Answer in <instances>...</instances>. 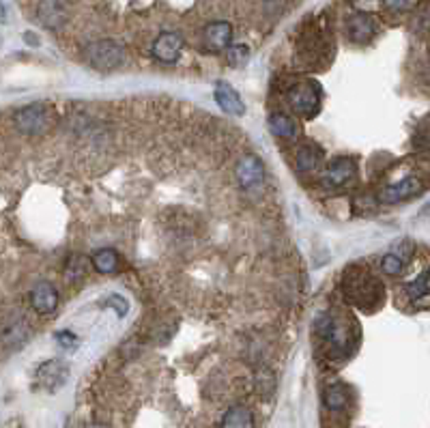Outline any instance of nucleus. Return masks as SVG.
<instances>
[{
  "instance_id": "obj_26",
  "label": "nucleus",
  "mask_w": 430,
  "mask_h": 428,
  "mask_svg": "<svg viewBox=\"0 0 430 428\" xmlns=\"http://www.w3.org/2000/svg\"><path fill=\"white\" fill-rule=\"evenodd\" d=\"M86 428H110V426H105V424H88Z\"/></svg>"
},
{
  "instance_id": "obj_17",
  "label": "nucleus",
  "mask_w": 430,
  "mask_h": 428,
  "mask_svg": "<svg viewBox=\"0 0 430 428\" xmlns=\"http://www.w3.org/2000/svg\"><path fill=\"white\" fill-rule=\"evenodd\" d=\"M269 129L280 138L297 136V123L289 115H282V112H274L272 117H269Z\"/></svg>"
},
{
  "instance_id": "obj_20",
  "label": "nucleus",
  "mask_w": 430,
  "mask_h": 428,
  "mask_svg": "<svg viewBox=\"0 0 430 428\" xmlns=\"http://www.w3.org/2000/svg\"><path fill=\"white\" fill-rule=\"evenodd\" d=\"M347 403H349V396H347V392H344L342 386H330L327 388V392H325V405H327V409L342 411L347 407Z\"/></svg>"
},
{
  "instance_id": "obj_8",
  "label": "nucleus",
  "mask_w": 430,
  "mask_h": 428,
  "mask_svg": "<svg viewBox=\"0 0 430 428\" xmlns=\"http://www.w3.org/2000/svg\"><path fill=\"white\" fill-rule=\"evenodd\" d=\"M213 97H215V103H218L226 115H235V117L245 115V103H243L241 95L231 84L218 82V84H215Z\"/></svg>"
},
{
  "instance_id": "obj_24",
  "label": "nucleus",
  "mask_w": 430,
  "mask_h": 428,
  "mask_svg": "<svg viewBox=\"0 0 430 428\" xmlns=\"http://www.w3.org/2000/svg\"><path fill=\"white\" fill-rule=\"evenodd\" d=\"M105 306H108V308H115L119 316H125V314H127V310H129L127 299H125V297H121V295H110V297H108V301H105Z\"/></svg>"
},
{
  "instance_id": "obj_21",
  "label": "nucleus",
  "mask_w": 430,
  "mask_h": 428,
  "mask_svg": "<svg viewBox=\"0 0 430 428\" xmlns=\"http://www.w3.org/2000/svg\"><path fill=\"white\" fill-rule=\"evenodd\" d=\"M248 59H250V47L245 43H235L226 50V61L233 67H241Z\"/></svg>"
},
{
  "instance_id": "obj_5",
  "label": "nucleus",
  "mask_w": 430,
  "mask_h": 428,
  "mask_svg": "<svg viewBox=\"0 0 430 428\" xmlns=\"http://www.w3.org/2000/svg\"><path fill=\"white\" fill-rule=\"evenodd\" d=\"M47 123H50V112L41 103H30L26 108L18 110L16 115V127L22 134H41L47 129Z\"/></svg>"
},
{
  "instance_id": "obj_1",
  "label": "nucleus",
  "mask_w": 430,
  "mask_h": 428,
  "mask_svg": "<svg viewBox=\"0 0 430 428\" xmlns=\"http://www.w3.org/2000/svg\"><path fill=\"white\" fill-rule=\"evenodd\" d=\"M84 57L95 69L108 71V69H117L125 63V50L112 39H99L86 45Z\"/></svg>"
},
{
  "instance_id": "obj_25",
  "label": "nucleus",
  "mask_w": 430,
  "mask_h": 428,
  "mask_svg": "<svg viewBox=\"0 0 430 428\" xmlns=\"http://www.w3.org/2000/svg\"><path fill=\"white\" fill-rule=\"evenodd\" d=\"M57 342H59L63 349H74L76 342H78V338H76L74 332H69V330H61V332H57Z\"/></svg>"
},
{
  "instance_id": "obj_6",
  "label": "nucleus",
  "mask_w": 430,
  "mask_h": 428,
  "mask_svg": "<svg viewBox=\"0 0 430 428\" xmlns=\"http://www.w3.org/2000/svg\"><path fill=\"white\" fill-rule=\"evenodd\" d=\"M235 175L243 190H254V187L262 185V181H265V164L260 162V157L248 153L239 159Z\"/></svg>"
},
{
  "instance_id": "obj_3",
  "label": "nucleus",
  "mask_w": 430,
  "mask_h": 428,
  "mask_svg": "<svg viewBox=\"0 0 430 428\" xmlns=\"http://www.w3.org/2000/svg\"><path fill=\"white\" fill-rule=\"evenodd\" d=\"M355 177H357L355 162L349 157H340L320 173V185L327 187V190H340V187L353 183Z\"/></svg>"
},
{
  "instance_id": "obj_19",
  "label": "nucleus",
  "mask_w": 430,
  "mask_h": 428,
  "mask_svg": "<svg viewBox=\"0 0 430 428\" xmlns=\"http://www.w3.org/2000/svg\"><path fill=\"white\" fill-rule=\"evenodd\" d=\"M428 291H430V270H426V272L419 274L413 282L407 284V295H409L413 301H417V299H422L424 295H428Z\"/></svg>"
},
{
  "instance_id": "obj_16",
  "label": "nucleus",
  "mask_w": 430,
  "mask_h": 428,
  "mask_svg": "<svg viewBox=\"0 0 430 428\" xmlns=\"http://www.w3.org/2000/svg\"><path fill=\"white\" fill-rule=\"evenodd\" d=\"M93 267L99 274H115L119 270V254L115 250H97L93 254Z\"/></svg>"
},
{
  "instance_id": "obj_22",
  "label": "nucleus",
  "mask_w": 430,
  "mask_h": 428,
  "mask_svg": "<svg viewBox=\"0 0 430 428\" xmlns=\"http://www.w3.org/2000/svg\"><path fill=\"white\" fill-rule=\"evenodd\" d=\"M381 270H383L388 276H398V274L405 270V258L398 256V254H394V252H390V254H385L383 260H381Z\"/></svg>"
},
{
  "instance_id": "obj_10",
  "label": "nucleus",
  "mask_w": 430,
  "mask_h": 428,
  "mask_svg": "<svg viewBox=\"0 0 430 428\" xmlns=\"http://www.w3.org/2000/svg\"><path fill=\"white\" fill-rule=\"evenodd\" d=\"M233 41V26L231 22H211L204 28V45L211 52L228 50Z\"/></svg>"
},
{
  "instance_id": "obj_9",
  "label": "nucleus",
  "mask_w": 430,
  "mask_h": 428,
  "mask_svg": "<svg viewBox=\"0 0 430 428\" xmlns=\"http://www.w3.org/2000/svg\"><path fill=\"white\" fill-rule=\"evenodd\" d=\"M376 33V22L370 13H353L349 20H347V35L351 41L355 43H368Z\"/></svg>"
},
{
  "instance_id": "obj_13",
  "label": "nucleus",
  "mask_w": 430,
  "mask_h": 428,
  "mask_svg": "<svg viewBox=\"0 0 430 428\" xmlns=\"http://www.w3.org/2000/svg\"><path fill=\"white\" fill-rule=\"evenodd\" d=\"M37 16H39V20H41L45 26H50V28H59V26H63L65 20H67V13H65V9L61 7L59 0H43V3L39 5V9H37Z\"/></svg>"
},
{
  "instance_id": "obj_14",
  "label": "nucleus",
  "mask_w": 430,
  "mask_h": 428,
  "mask_svg": "<svg viewBox=\"0 0 430 428\" xmlns=\"http://www.w3.org/2000/svg\"><path fill=\"white\" fill-rule=\"evenodd\" d=\"M222 428H254V415L248 407L235 405L224 413Z\"/></svg>"
},
{
  "instance_id": "obj_18",
  "label": "nucleus",
  "mask_w": 430,
  "mask_h": 428,
  "mask_svg": "<svg viewBox=\"0 0 430 428\" xmlns=\"http://www.w3.org/2000/svg\"><path fill=\"white\" fill-rule=\"evenodd\" d=\"M254 386H256V392L260 396H272L276 392V374L269 370V368H262L256 372V379H254Z\"/></svg>"
},
{
  "instance_id": "obj_4",
  "label": "nucleus",
  "mask_w": 430,
  "mask_h": 428,
  "mask_svg": "<svg viewBox=\"0 0 430 428\" xmlns=\"http://www.w3.org/2000/svg\"><path fill=\"white\" fill-rule=\"evenodd\" d=\"M183 52V37L175 30H164L159 33V37L153 41L151 45V54L155 61L164 63V65H173L181 59Z\"/></svg>"
},
{
  "instance_id": "obj_15",
  "label": "nucleus",
  "mask_w": 430,
  "mask_h": 428,
  "mask_svg": "<svg viewBox=\"0 0 430 428\" xmlns=\"http://www.w3.org/2000/svg\"><path fill=\"white\" fill-rule=\"evenodd\" d=\"M320 162H322V151H320L318 146H312V144L301 146V149L297 151V155H295V164H297V168H299L301 173L314 170L316 166H320Z\"/></svg>"
},
{
  "instance_id": "obj_23",
  "label": "nucleus",
  "mask_w": 430,
  "mask_h": 428,
  "mask_svg": "<svg viewBox=\"0 0 430 428\" xmlns=\"http://www.w3.org/2000/svg\"><path fill=\"white\" fill-rule=\"evenodd\" d=\"M381 5L392 13H405L413 7V0H381Z\"/></svg>"
},
{
  "instance_id": "obj_7",
  "label": "nucleus",
  "mask_w": 430,
  "mask_h": 428,
  "mask_svg": "<svg viewBox=\"0 0 430 428\" xmlns=\"http://www.w3.org/2000/svg\"><path fill=\"white\" fill-rule=\"evenodd\" d=\"M67 374H69V368L65 362L61 359H50V362H43L39 368H37V379L39 383L54 392V390H59L65 381H67Z\"/></svg>"
},
{
  "instance_id": "obj_11",
  "label": "nucleus",
  "mask_w": 430,
  "mask_h": 428,
  "mask_svg": "<svg viewBox=\"0 0 430 428\" xmlns=\"http://www.w3.org/2000/svg\"><path fill=\"white\" fill-rule=\"evenodd\" d=\"M422 181L417 177H407V179H400L392 185H388L383 192H381V200L383 202H400V200H407L411 196H417L422 192Z\"/></svg>"
},
{
  "instance_id": "obj_2",
  "label": "nucleus",
  "mask_w": 430,
  "mask_h": 428,
  "mask_svg": "<svg viewBox=\"0 0 430 428\" xmlns=\"http://www.w3.org/2000/svg\"><path fill=\"white\" fill-rule=\"evenodd\" d=\"M291 108L301 117H314L320 108V88L316 82H299L289 91Z\"/></svg>"
},
{
  "instance_id": "obj_12",
  "label": "nucleus",
  "mask_w": 430,
  "mask_h": 428,
  "mask_svg": "<svg viewBox=\"0 0 430 428\" xmlns=\"http://www.w3.org/2000/svg\"><path fill=\"white\" fill-rule=\"evenodd\" d=\"M30 303L39 314H50L59 306V293L50 282H39L30 291Z\"/></svg>"
}]
</instances>
